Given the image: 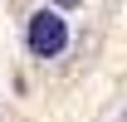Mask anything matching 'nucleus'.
Wrapping results in <instances>:
<instances>
[{
    "instance_id": "nucleus-1",
    "label": "nucleus",
    "mask_w": 127,
    "mask_h": 122,
    "mask_svg": "<svg viewBox=\"0 0 127 122\" xmlns=\"http://www.w3.org/2000/svg\"><path fill=\"white\" fill-rule=\"evenodd\" d=\"M25 49L34 59H59L68 49V20L59 10H34L30 25H25Z\"/></svg>"
},
{
    "instance_id": "nucleus-2",
    "label": "nucleus",
    "mask_w": 127,
    "mask_h": 122,
    "mask_svg": "<svg viewBox=\"0 0 127 122\" xmlns=\"http://www.w3.org/2000/svg\"><path fill=\"white\" fill-rule=\"evenodd\" d=\"M54 5H64V10H68V5H78V0H54Z\"/></svg>"
}]
</instances>
